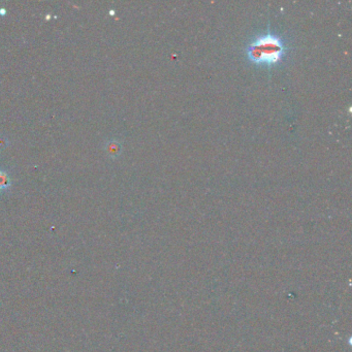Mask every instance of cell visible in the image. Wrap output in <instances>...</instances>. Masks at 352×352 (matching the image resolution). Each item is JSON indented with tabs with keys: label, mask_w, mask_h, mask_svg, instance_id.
<instances>
[{
	"label": "cell",
	"mask_w": 352,
	"mask_h": 352,
	"mask_svg": "<svg viewBox=\"0 0 352 352\" xmlns=\"http://www.w3.org/2000/svg\"><path fill=\"white\" fill-rule=\"evenodd\" d=\"M246 55L252 63L271 68L284 58L286 46L279 35L268 31L250 43L246 48Z\"/></svg>",
	"instance_id": "obj_1"
},
{
	"label": "cell",
	"mask_w": 352,
	"mask_h": 352,
	"mask_svg": "<svg viewBox=\"0 0 352 352\" xmlns=\"http://www.w3.org/2000/svg\"><path fill=\"white\" fill-rule=\"evenodd\" d=\"M105 150L106 151L107 155L111 157H117L121 152V146L116 140H109L106 141L105 144Z\"/></svg>",
	"instance_id": "obj_2"
},
{
	"label": "cell",
	"mask_w": 352,
	"mask_h": 352,
	"mask_svg": "<svg viewBox=\"0 0 352 352\" xmlns=\"http://www.w3.org/2000/svg\"><path fill=\"white\" fill-rule=\"evenodd\" d=\"M10 186H12V179H10L9 173L4 169H0V191L9 189Z\"/></svg>",
	"instance_id": "obj_3"
},
{
	"label": "cell",
	"mask_w": 352,
	"mask_h": 352,
	"mask_svg": "<svg viewBox=\"0 0 352 352\" xmlns=\"http://www.w3.org/2000/svg\"><path fill=\"white\" fill-rule=\"evenodd\" d=\"M7 144V140L3 137H0V148H4Z\"/></svg>",
	"instance_id": "obj_4"
},
{
	"label": "cell",
	"mask_w": 352,
	"mask_h": 352,
	"mask_svg": "<svg viewBox=\"0 0 352 352\" xmlns=\"http://www.w3.org/2000/svg\"><path fill=\"white\" fill-rule=\"evenodd\" d=\"M5 13H6V10L4 8L0 9V15H5Z\"/></svg>",
	"instance_id": "obj_5"
}]
</instances>
